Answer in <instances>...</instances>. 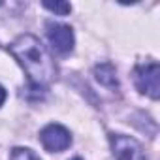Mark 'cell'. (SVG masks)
I'll return each mask as SVG.
<instances>
[{
	"label": "cell",
	"mask_w": 160,
	"mask_h": 160,
	"mask_svg": "<svg viewBox=\"0 0 160 160\" xmlns=\"http://www.w3.org/2000/svg\"><path fill=\"white\" fill-rule=\"evenodd\" d=\"M109 143L117 160H149L143 147L130 136L124 134H111Z\"/></svg>",
	"instance_id": "3957f363"
},
{
	"label": "cell",
	"mask_w": 160,
	"mask_h": 160,
	"mask_svg": "<svg viewBox=\"0 0 160 160\" xmlns=\"http://www.w3.org/2000/svg\"><path fill=\"white\" fill-rule=\"evenodd\" d=\"M158 77H160V68L156 62H145L134 70V83H136L138 91L151 96L152 100H158V96H160Z\"/></svg>",
	"instance_id": "7a4b0ae2"
},
{
	"label": "cell",
	"mask_w": 160,
	"mask_h": 160,
	"mask_svg": "<svg viewBox=\"0 0 160 160\" xmlns=\"http://www.w3.org/2000/svg\"><path fill=\"white\" fill-rule=\"evenodd\" d=\"M12 160H40L36 156V152H32L30 149H23V147H17L12 151Z\"/></svg>",
	"instance_id": "ba28073f"
},
{
	"label": "cell",
	"mask_w": 160,
	"mask_h": 160,
	"mask_svg": "<svg viewBox=\"0 0 160 160\" xmlns=\"http://www.w3.org/2000/svg\"><path fill=\"white\" fill-rule=\"evenodd\" d=\"M94 75H96V79L102 83V85H106V87H117L119 85V81H117V73H115V68L111 66V64H100V66H96L94 68Z\"/></svg>",
	"instance_id": "8992f818"
},
{
	"label": "cell",
	"mask_w": 160,
	"mask_h": 160,
	"mask_svg": "<svg viewBox=\"0 0 160 160\" xmlns=\"http://www.w3.org/2000/svg\"><path fill=\"white\" fill-rule=\"evenodd\" d=\"M40 141H42L45 151L60 152V151H66L72 145V134L62 124H55L53 122V124H47L40 132Z\"/></svg>",
	"instance_id": "277c9868"
},
{
	"label": "cell",
	"mask_w": 160,
	"mask_h": 160,
	"mask_svg": "<svg viewBox=\"0 0 160 160\" xmlns=\"http://www.w3.org/2000/svg\"><path fill=\"white\" fill-rule=\"evenodd\" d=\"M45 28H47V40H49L51 47H53L57 53L68 55V53L73 51L75 40H73V32H72V28H70L68 25L49 21V23L45 25Z\"/></svg>",
	"instance_id": "5b68a950"
},
{
	"label": "cell",
	"mask_w": 160,
	"mask_h": 160,
	"mask_svg": "<svg viewBox=\"0 0 160 160\" xmlns=\"http://www.w3.org/2000/svg\"><path fill=\"white\" fill-rule=\"evenodd\" d=\"M43 8H47L49 12H53V13H57V15H68L70 13V10H72V6L68 4V2H43Z\"/></svg>",
	"instance_id": "52a82bcc"
},
{
	"label": "cell",
	"mask_w": 160,
	"mask_h": 160,
	"mask_svg": "<svg viewBox=\"0 0 160 160\" xmlns=\"http://www.w3.org/2000/svg\"><path fill=\"white\" fill-rule=\"evenodd\" d=\"M6 102V91H4V87L0 85V106H2Z\"/></svg>",
	"instance_id": "9c48e42d"
},
{
	"label": "cell",
	"mask_w": 160,
	"mask_h": 160,
	"mask_svg": "<svg viewBox=\"0 0 160 160\" xmlns=\"http://www.w3.org/2000/svg\"><path fill=\"white\" fill-rule=\"evenodd\" d=\"M12 55L23 66L28 81L36 89H43L57 77V66L45 45L32 34H23L10 45Z\"/></svg>",
	"instance_id": "6da1fadb"
},
{
	"label": "cell",
	"mask_w": 160,
	"mask_h": 160,
	"mask_svg": "<svg viewBox=\"0 0 160 160\" xmlns=\"http://www.w3.org/2000/svg\"><path fill=\"white\" fill-rule=\"evenodd\" d=\"M72 160H81V158H72Z\"/></svg>",
	"instance_id": "30bf717a"
}]
</instances>
